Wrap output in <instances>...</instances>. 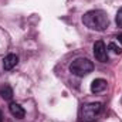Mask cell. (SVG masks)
Instances as JSON below:
<instances>
[{
    "label": "cell",
    "instance_id": "cell-1",
    "mask_svg": "<svg viewBox=\"0 0 122 122\" xmlns=\"http://www.w3.org/2000/svg\"><path fill=\"white\" fill-rule=\"evenodd\" d=\"M82 23L95 31H104L109 26V19L104 10H91L87 11L82 17Z\"/></svg>",
    "mask_w": 122,
    "mask_h": 122
},
{
    "label": "cell",
    "instance_id": "cell-2",
    "mask_svg": "<svg viewBox=\"0 0 122 122\" xmlns=\"http://www.w3.org/2000/svg\"><path fill=\"white\" fill-rule=\"evenodd\" d=\"M102 111L101 102H90L81 107L80 109V122H94Z\"/></svg>",
    "mask_w": 122,
    "mask_h": 122
},
{
    "label": "cell",
    "instance_id": "cell-3",
    "mask_svg": "<svg viewBox=\"0 0 122 122\" xmlns=\"http://www.w3.org/2000/svg\"><path fill=\"white\" fill-rule=\"evenodd\" d=\"M92 70H94L92 61H90L88 58H84V57L75 58L70 64V71L77 77H85L90 72H92Z\"/></svg>",
    "mask_w": 122,
    "mask_h": 122
},
{
    "label": "cell",
    "instance_id": "cell-4",
    "mask_svg": "<svg viewBox=\"0 0 122 122\" xmlns=\"http://www.w3.org/2000/svg\"><path fill=\"white\" fill-rule=\"evenodd\" d=\"M94 56L101 62L108 61V50H107V46L104 44V41H97L94 44Z\"/></svg>",
    "mask_w": 122,
    "mask_h": 122
},
{
    "label": "cell",
    "instance_id": "cell-5",
    "mask_svg": "<svg viewBox=\"0 0 122 122\" xmlns=\"http://www.w3.org/2000/svg\"><path fill=\"white\" fill-rule=\"evenodd\" d=\"M9 111H10V114H11L14 118H17V119H23V118L26 117L24 108H23L20 104H17V102H11V104L9 105Z\"/></svg>",
    "mask_w": 122,
    "mask_h": 122
},
{
    "label": "cell",
    "instance_id": "cell-6",
    "mask_svg": "<svg viewBox=\"0 0 122 122\" xmlns=\"http://www.w3.org/2000/svg\"><path fill=\"white\" fill-rule=\"evenodd\" d=\"M17 62H19V57H17L16 54H9V56H6L4 60H3V68H4L6 71H10V70H13V68L17 65Z\"/></svg>",
    "mask_w": 122,
    "mask_h": 122
},
{
    "label": "cell",
    "instance_id": "cell-7",
    "mask_svg": "<svg viewBox=\"0 0 122 122\" xmlns=\"http://www.w3.org/2000/svg\"><path fill=\"white\" fill-rule=\"evenodd\" d=\"M105 88H107V81H105V80L97 78V80L92 81V84H91V92L92 94H99V92L105 91Z\"/></svg>",
    "mask_w": 122,
    "mask_h": 122
},
{
    "label": "cell",
    "instance_id": "cell-8",
    "mask_svg": "<svg viewBox=\"0 0 122 122\" xmlns=\"http://www.w3.org/2000/svg\"><path fill=\"white\" fill-rule=\"evenodd\" d=\"M0 95H1L3 99L10 101L13 98V90H11V87L9 84H1L0 85Z\"/></svg>",
    "mask_w": 122,
    "mask_h": 122
},
{
    "label": "cell",
    "instance_id": "cell-9",
    "mask_svg": "<svg viewBox=\"0 0 122 122\" xmlns=\"http://www.w3.org/2000/svg\"><path fill=\"white\" fill-rule=\"evenodd\" d=\"M107 50L112 51L114 54H121V51H122V48L119 47V46H117L115 43H109V44H108V48H107Z\"/></svg>",
    "mask_w": 122,
    "mask_h": 122
},
{
    "label": "cell",
    "instance_id": "cell-10",
    "mask_svg": "<svg viewBox=\"0 0 122 122\" xmlns=\"http://www.w3.org/2000/svg\"><path fill=\"white\" fill-rule=\"evenodd\" d=\"M115 23H117V26H118V27H122V7L118 10V13H117Z\"/></svg>",
    "mask_w": 122,
    "mask_h": 122
},
{
    "label": "cell",
    "instance_id": "cell-11",
    "mask_svg": "<svg viewBox=\"0 0 122 122\" xmlns=\"http://www.w3.org/2000/svg\"><path fill=\"white\" fill-rule=\"evenodd\" d=\"M117 38H118V41H119V43H122V34H119V36H118Z\"/></svg>",
    "mask_w": 122,
    "mask_h": 122
},
{
    "label": "cell",
    "instance_id": "cell-12",
    "mask_svg": "<svg viewBox=\"0 0 122 122\" xmlns=\"http://www.w3.org/2000/svg\"><path fill=\"white\" fill-rule=\"evenodd\" d=\"M0 122H3V112H1V109H0Z\"/></svg>",
    "mask_w": 122,
    "mask_h": 122
}]
</instances>
